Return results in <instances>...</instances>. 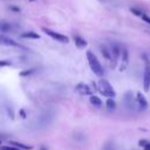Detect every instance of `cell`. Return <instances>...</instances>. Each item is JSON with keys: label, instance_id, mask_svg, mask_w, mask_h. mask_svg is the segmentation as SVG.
<instances>
[{"label": "cell", "instance_id": "ffe728a7", "mask_svg": "<svg viewBox=\"0 0 150 150\" xmlns=\"http://www.w3.org/2000/svg\"><path fill=\"white\" fill-rule=\"evenodd\" d=\"M146 143H148L146 139H141V141H139V145H141V146H144Z\"/></svg>", "mask_w": 150, "mask_h": 150}, {"label": "cell", "instance_id": "7a4b0ae2", "mask_svg": "<svg viewBox=\"0 0 150 150\" xmlns=\"http://www.w3.org/2000/svg\"><path fill=\"white\" fill-rule=\"evenodd\" d=\"M97 89L98 91L103 95V96H107V97H115L116 93L112 88V86L110 84V82L108 80H104V79H101L98 81V84H97Z\"/></svg>", "mask_w": 150, "mask_h": 150}, {"label": "cell", "instance_id": "9a60e30c", "mask_svg": "<svg viewBox=\"0 0 150 150\" xmlns=\"http://www.w3.org/2000/svg\"><path fill=\"white\" fill-rule=\"evenodd\" d=\"M101 52H102V55L104 56V59H107V60H110L111 59V54H110L109 49L105 46H102L101 47Z\"/></svg>", "mask_w": 150, "mask_h": 150}, {"label": "cell", "instance_id": "6da1fadb", "mask_svg": "<svg viewBox=\"0 0 150 150\" xmlns=\"http://www.w3.org/2000/svg\"><path fill=\"white\" fill-rule=\"evenodd\" d=\"M87 60H88V63H89V67L90 69L93 70V73L97 76H102L103 75V67L101 66L98 59L96 57V55L91 52V50H87Z\"/></svg>", "mask_w": 150, "mask_h": 150}, {"label": "cell", "instance_id": "5bb4252c", "mask_svg": "<svg viewBox=\"0 0 150 150\" xmlns=\"http://www.w3.org/2000/svg\"><path fill=\"white\" fill-rule=\"evenodd\" d=\"M120 56V47L117 45H114L112 46V57H114V63L116 62L117 57Z\"/></svg>", "mask_w": 150, "mask_h": 150}, {"label": "cell", "instance_id": "8fae6325", "mask_svg": "<svg viewBox=\"0 0 150 150\" xmlns=\"http://www.w3.org/2000/svg\"><path fill=\"white\" fill-rule=\"evenodd\" d=\"M21 38H25V39H40V35L35 32H26V33H22L21 34Z\"/></svg>", "mask_w": 150, "mask_h": 150}, {"label": "cell", "instance_id": "e0dca14e", "mask_svg": "<svg viewBox=\"0 0 150 150\" xmlns=\"http://www.w3.org/2000/svg\"><path fill=\"white\" fill-rule=\"evenodd\" d=\"M19 115H20V117H21L22 120H26V118H27V114H26V111H25L23 108L19 109Z\"/></svg>", "mask_w": 150, "mask_h": 150}, {"label": "cell", "instance_id": "9c48e42d", "mask_svg": "<svg viewBox=\"0 0 150 150\" xmlns=\"http://www.w3.org/2000/svg\"><path fill=\"white\" fill-rule=\"evenodd\" d=\"M74 41H75V45H76L77 48H84V47L88 45L87 41H86L83 38L79 36V35H75V36H74Z\"/></svg>", "mask_w": 150, "mask_h": 150}, {"label": "cell", "instance_id": "5b68a950", "mask_svg": "<svg viewBox=\"0 0 150 150\" xmlns=\"http://www.w3.org/2000/svg\"><path fill=\"white\" fill-rule=\"evenodd\" d=\"M0 45H2V46H9V47H19V48L22 47L21 45H19L18 42H15L13 39L8 38V36H6L4 34H0Z\"/></svg>", "mask_w": 150, "mask_h": 150}, {"label": "cell", "instance_id": "cb8c5ba5", "mask_svg": "<svg viewBox=\"0 0 150 150\" xmlns=\"http://www.w3.org/2000/svg\"><path fill=\"white\" fill-rule=\"evenodd\" d=\"M40 150H48V149H47V148H41Z\"/></svg>", "mask_w": 150, "mask_h": 150}, {"label": "cell", "instance_id": "7402d4cb", "mask_svg": "<svg viewBox=\"0 0 150 150\" xmlns=\"http://www.w3.org/2000/svg\"><path fill=\"white\" fill-rule=\"evenodd\" d=\"M143 148H144V150H150V143L148 142V143H146V144H145Z\"/></svg>", "mask_w": 150, "mask_h": 150}, {"label": "cell", "instance_id": "8992f818", "mask_svg": "<svg viewBox=\"0 0 150 150\" xmlns=\"http://www.w3.org/2000/svg\"><path fill=\"white\" fill-rule=\"evenodd\" d=\"M75 89H76V91L79 93V94H81V95H93V90H91V88L88 86V84H86V83H77L76 84V87H75Z\"/></svg>", "mask_w": 150, "mask_h": 150}, {"label": "cell", "instance_id": "2e32d148", "mask_svg": "<svg viewBox=\"0 0 150 150\" xmlns=\"http://www.w3.org/2000/svg\"><path fill=\"white\" fill-rule=\"evenodd\" d=\"M34 71H35V69H25V70H21V71L19 73V75L22 76V77H25V76H29V75H32Z\"/></svg>", "mask_w": 150, "mask_h": 150}, {"label": "cell", "instance_id": "d4e9b609", "mask_svg": "<svg viewBox=\"0 0 150 150\" xmlns=\"http://www.w3.org/2000/svg\"><path fill=\"white\" fill-rule=\"evenodd\" d=\"M0 145H1V139H0Z\"/></svg>", "mask_w": 150, "mask_h": 150}, {"label": "cell", "instance_id": "ba28073f", "mask_svg": "<svg viewBox=\"0 0 150 150\" xmlns=\"http://www.w3.org/2000/svg\"><path fill=\"white\" fill-rule=\"evenodd\" d=\"M128 66V50L127 49H123L122 50V64L120 67V70L123 71Z\"/></svg>", "mask_w": 150, "mask_h": 150}, {"label": "cell", "instance_id": "30bf717a", "mask_svg": "<svg viewBox=\"0 0 150 150\" xmlns=\"http://www.w3.org/2000/svg\"><path fill=\"white\" fill-rule=\"evenodd\" d=\"M11 144L16 146V148H19V149H22V150H32L33 149V145H27V144L16 142V141H11Z\"/></svg>", "mask_w": 150, "mask_h": 150}, {"label": "cell", "instance_id": "7c38bea8", "mask_svg": "<svg viewBox=\"0 0 150 150\" xmlns=\"http://www.w3.org/2000/svg\"><path fill=\"white\" fill-rule=\"evenodd\" d=\"M105 105H107V109L109 111H112L116 108V102L112 100V97H108V100L105 101Z\"/></svg>", "mask_w": 150, "mask_h": 150}, {"label": "cell", "instance_id": "44dd1931", "mask_svg": "<svg viewBox=\"0 0 150 150\" xmlns=\"http://www.w3.org/2000/svg\"><path fill=\"white\" fill-rule=\"evenodd\" d=\"M142 18H143V20H144V21H146V22H149V23H150V18H149V16H146V15H142Z\"/></svg>", "mask_w": 150, "mask_h": 150}, {"label": "cell", "instance_id": "4fadbf2b", "mask_svg": "<svg viewBox=\"0 0 150 150\" xmlns=\"http://www.w3.org/2000/svg\"><path fill=\"white\" fill-rule=\"evenodd\" d=\"M89 101H90V103H91V104H94V105H97V107H100V105L102 104V101H101V98H100V97H97V96H95V95H90V97H89Z\"/></svg>", "mask_w": 150, "mask_h": 150}, {"label": "cell", "instance_id": "52a82bcc", "mask_svg": "<svg viewBox=\"0 0 150 150\" xmlns=\"http://www.w3.org/2000/svg\"><path fill=\"white\" fill-rule=\"evenodd\" d=\"M136 100H137V103L139 104V107H141V109H145L146 107H148V101H146V98L144 97V95L142 94V93H137L136 94Z\"/></svg>", "mask_w": 150, "mask_h": 150}, {"label": "cell", "instance_id": "603a6c76", "mask_svg": "<svg viewBox=\"0 0 150 150\" xmlns=\"http://www.w3.org/2000/svg\"><path fill=\"white\" fill-rule=\"evenodd\" d=\"M8 116H9L12 120L14 118V116H13V112H12V110H9V109H8Z\"/></svg>", "mask_w": 150, "mask_h": 150}, {"label": "cell", "instance_id": "d6986e66", "mask_svg": "<svg viewBox=\"0 0 150 150\" xmlns=\"http://www.w3.org/2000/svg\"><path fill=\"white\" fill-rule=\"evenodd\" d=\"M131 12H132V13H135L136 15H143V13H141L138 9H135V8H131Z\"/></svg>", "mask_w": 150, "mask_h": 150}, {"label": "cell", "instance_id": "3957f363", "mask_svg": "<svg viewBox=\"0 0 150 150\" xmlns=\"http://www.w3.org/2000/svg\"><path fill=\"white\" fill-rule=\"evenodd\" d=\"M143 60L145 62L144 74H143V88L145 91H149L150 89V61L146 55H143Z\"/></svg>", "mask_w": 150, "mask_h": 150}, {"label": "cell", "instance_id": "ac0fdd59", "mask_svg": "<svg viewBox=\"0 0 150 150\" xmlns=\"http://www.w3.org/2000/svg\"><path fill=\"white\" fill-rule=\"evenodd\" d=\"M12 63L11 61H7V60H0V67H9Z\"/></svg>", "mask_w": 150, "mask_h": 150}, {"label": "cell", "instance_id": "277c9868", "mask_svg": "<svg viewBox=\"0 0 150 150\" xmlns=\"http://www.w3.org/2000/svg\"><path fill=\"white\" fill-rule=\"evenodd\" d=\"M41 29H42L43 33H46V34L49 35L52 39H54V40H56V41H59V42H62V43H68V42H69L68 36H66V35H63V34H61V33L54 32V30H52V29H49V28H46V27H42Z\"/></svg>", "mask_w": 150, "mask_h": 150}]
</instances>
